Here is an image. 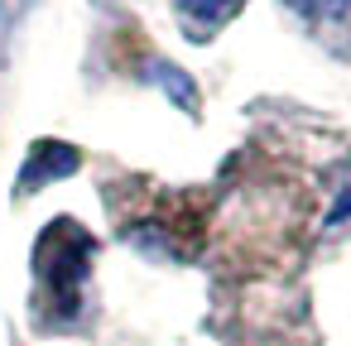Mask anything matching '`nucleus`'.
I'll use <instances>...</instances> for the list:
<instances>
[{
  "label": "nucleus",
  "instance_id": "nucleus-1",
  "mask_svg": "<svg viewBox=\"0 0 351 346\" xmlns=\"http://www.w3.org/2000/svg\"><path fill=\"white\" fill-rule=\"evenodd\" d=\"M92 255H97V240H92L77 221L58 217V221H49V231H44L39 245H34V274H39V284H44L53 298L73 303L77 288H82V279H87Z\"/></svg>",
  "mask_w": 351,
  "mask_h": 346
},
{
  "label": "nucleus",
  "instance_id": "nucleus-2",
  "mask_svg": "<svg viewBox=\"0 0 351 346\" xmlns=\"http://www.w3.org/2000/svg\"><path fill=\"white\" fill-rule=\"evenodd\" d=\"M77 164H82V149H73V145H63V140H34V145H29V159H25V169H20V188H25V193L49 188V183L77 173Z\"/></svg>",
  "mask_w": 351,
  "mask_h": 346
},
{
  "label": "nucleus",
  "instance_id": "nucleus-3",
  "mask_svg": "<svg viewBox=\"0 0 351 346\" xmlns=\"http://www.w3.org/2000/svg\"><path fill=\"white\" fill-rule=\"evenodd\" d=\"M149 77H159V82H164L173 97H178V106H188V111L197 106V92H193V87L178 77V68H173V63H154V68H149Z\"/></svg>",
  "mask_w": 351,
  "mask_h": 346
},
{
  "label": "nucleus",
  "instance_id": "nucleus-4",
  "mask_svg": "<svg viewBox=\"0 0 351 346\" xmlns=\"http://www.w3.org/2000/svg\"><path fill=\"white\" fill-rule=\"evenodd\" d=\"M293 5L303 15H313V20H341L351 10V0H293Z\"/></svg>",
  "mask_w": 351,
  "mask_h": 346
},
{
  "label": "nucleus",
  "instance_id": "nucleus-5",
  "mask_svg": "<svg viewBox=\"0 0 351 346\" xmlns=\"http://www.w3.org/2000/svg\"><path fill=\"white\" fill-rule=\"evenodd\" d=\"M231 5H236V0H183V10H193V15H202V20H221Z\"/></svg>",
  "mask_w": 351,
  "mask_h": 346
},
{
  "label": "nucleus",
  "instance_id": "nucleus-6",
  "mask_svg": "<svg viewBox=\"0 0 351 346\" xmlns=\"http://www.w3.org/2000/svg\"><path fill=\"white\" fill-rule=\"evenodd\" d=\"M341 217H351V193H341V197H337V207H332V217H327V226H337Z\"/></svg>",
  "mask_w": 351,
  "mask_h": 346
}]
</instances>
